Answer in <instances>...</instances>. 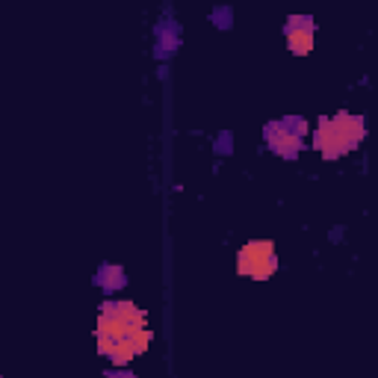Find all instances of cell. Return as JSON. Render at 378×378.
<instances>
[{"mask_svg": "<svg viewBox=\"0 0 378 378\" xmlns=\"http://www.w3.org/2000/svg\"><path fill=\"white\" fill-rule=\"evenodd\" d=\"M236 269L240 275H248L254 281H266L278 269V257H275V243L272 240H254L246 243L236 257Z\"/></svg>", "mask_w": 378, "mask_h": 378, "instance_id": "cell-1", "label": "cell"}, {"mask_svg": "<svg viewBox=\"0 0 378 378\" xmlns=\"http://www.w3.org/2000/svg\"><path fill=\"white\" fill-rule=\"evenodd\" d=\"M107 357H110L112 364H118V367H127V364L133 361V357H136V349L130 346V340H115Z\"/></svg>", "mask_w": 378, "mask_h": 378, "instance_id": "cell-7", "label": "cell"}, {"mask_svg": "<svg viewBox=\"0 0 378 378\" xmlns=\"http://www.w3.org/2000/svg\"><path fill=\"white\" fill-rule=\"evenodd\" d=\"M331 127L334 133L340 136V142L346 145V151L361 145V139L367 136V127H364V118L361 115H349V112H337L331 118Z\"/></svg>", "mask_w": 378, "mask_h": 378, "instance_id": "cell-2", "label": "cell"}, {"mask_svg": "<svg viewBox=\"0 0 378 378\" xmlns=\"http://www.w3.org/2000/svg\"><path fill=\"white\" fill-rule=\"evenodd\" d=\"M266 139H269V148L275 151V154H281V157H295L298 151H302V133L298 130H293L287 122L284 125H272L269 130H266Z\"/></svg>", "mask_w": 378, "mask_h": 378, "instance_id": "cell-3", "label": "cell"}, {"mask_svg": "<svg viewBox=\"0 0 378 378\" xmlns=\"http://www.w3.org/2000/svg\"><path fill=\"white\" fill-rule=\"evenodd\" d=\"M127 340H130V346L136 349V355H145V352H148V346H151V331H148V325H139V328H130V334H127Z\"/></svg>", "mask_w": 378, "mask_h": 378, "instance_id": "cell-8", "label": "cell"}, {"mask_svg": "<svg viewBox=\"0 0 378 378\" xmlns=\"http://www.w3.org/2000/svg\"><path fill=\"white\" fill-rule=\"evenodd\" d=\"M122 378H133V375H122Z\"/></svg>", "mask_w": 378, "mask_h": 378, "instance_id": "cell-11", "label": "cell"}, {"mask_svg": "<svg viewBox=\"0 0 378 378\" xmlns=\"http://www.w3.org/2000/svg\"><path fill=\"white\" fill-rule=\"evenodd\" d=\"M104 287H122V272H118V269H107L104 272Z\"/></svg>", "mask_w": 378, "mask_h": 378, "instance_id": "cell-9", "label": "cell"}, {"mask_svg": "<svg viewBox=\"0 0 378 378\" xmlns=\"http://www.w3.org/2000/svg\"><path fill=\"white\" fill-rule=\"evenodd\" d=\"M98 337V352H101V355H110V349H112V340H110V337H101V334H95Z\"/></svg>", "mask_w": 378, "mask_h": 378, "instance_id": "cell-10", "label": "cell"}, {"mask_svg": "<svg viewBox=\"0 0 378 378\" xmlns=\"http://www.w3.org/2000/svg\"><path fill=\"white\" fill-rule=\"evenodd\" d=\"M95 334H101V337H110V340H127V334H130V325L122 322V320H115V316L110 313H101L98 316V325H95Z\"/></svg>", "mask_w": 378, "mask_h": 378, "instance_id": "cell-6", "label": "cell"}, {"mask_svg": "<svg viewBox=\"0 0 378 378\" xmlns=\"http://www.w3.org/2000/svg\"><path fill=\"white\" fill-rule=\"evenodd\" d=\"M313 145L320 148V154L325 157V160H337V157L349 154L346 145L340 142V136L334 133L331 118H320V125H316V133H313Z\"/></svg>", "mask_w": 378, "mask_h": 378, "instance_id": "cell-5", "label": "cell"}, {"mask_svg": "<svg viewBox=\"0 0 378 378\" xmlns=\"http://www.w3.org/2000/svg\"><path fill=\"white\" fill-rule=\"evenodd\" d=\"M287 48L298 56H305L313 51V21L310 18H302V15H293L287 21Z\"/></svg>", "mask_w": 378, "mask_h": 378, "instance_id": "cell-4", "label": "cell"}]
</instances>
